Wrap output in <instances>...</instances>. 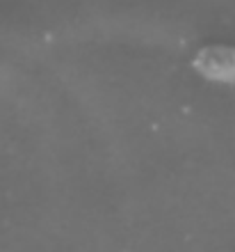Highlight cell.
I'll use <instances>...</instances> for the list:
<instances>
[{
  "label": "cell",
  "mask_w": 235,
  "mask_h": 252,
  "mask_svg": "<svg viewBox=\"0 0 235 252\" xmlns=\"http://www.w3.org/2000/svg\"><path fill=\"white\" fill-rule=\"evenodd\" d=\"M194 71L201 78L219 85H235V46L231 44H208L196 51L192 60Z\"/></svg>",
  "instance_id": "cell-1"
}]
</instances>
